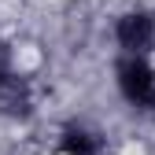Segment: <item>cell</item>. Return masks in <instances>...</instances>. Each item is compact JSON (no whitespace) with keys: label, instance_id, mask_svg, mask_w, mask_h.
I'll list each match as a JSON object with an SVG mask.
<instances>
[{"label":"cell","instance_id":"obj_1","mask_svg":"<svg viewBox=\"0 0 155 155\" xmlns=\"http://www.w3.org/2000/svg\"><path fill=\"white\" fill-rule=\"evenodd\" d=\"M114 81H118V92L133 107L151 111L155 107V67L148 63V55H122L118 67H114Z\"/></svg>","mask_w":155,"mask_h":155},{"label":"cell","instance_id":"obj_2","mask_svg":"<svg viewBox=\"0 0 155 155\" xmlns=\"http://www.w3.org/2000/svg\"><path fill=\"white\" fill-rule=\"evenodd\" d=\"M114 41L122 55H151L155 52V11L133 8L114 22Z\"/></svg>","mask_w":155,"mask_h":155},{"label":"cell","instance_id":"obj_5","mask_svg":"<svg viewBox=\"0 0 155 155\" xmlns=\"http://www.w3.org/2000/svg\"><path fill=\"white\" fill-rule=\"evenodd\" d=\"M0 70H8V52H4V37H0Z\"/></svg>","mask_w":155,"mask_h":155},{"label":"cell","instance_id":"obj_4","mask_svg":"<svg viewBox=\"0 0 155 155\" xmlns=\"http://www.w3.org/2000/svg\"><path fill=\"white\" fill-rule=\"evenodd\" d=\"M59 148H63V155H104L100 133H92V129H85V126H70V129H63Z\"/></svg>","mask_w":155,"mask_h":155},{"label":"cell","instance_id":"obj_3","mask_svg":"<svg viewBox=\"0 0 155 155\" xmlns=\"http://www.w3.org/2000/svg\"><path fill=\"white\" fill-rule=\"evenodd\" d=\"M33 107L30 81L18 78L15 70H0V114L4 118H26Z\"/></svg>","mask_w":155,"mask_h":155}]
</instances>
